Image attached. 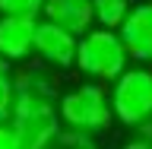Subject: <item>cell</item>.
Returning <instances> with one entry per match:
<instances>
[{
    "instance_id": "obj_10",
    "label": "cell",
    "mask_w": 152,
    "mask_h": 149,
    "mask_svg": "<svg viewBox=\"0 0 152 149\" xmlns=\"http://www.w3.org/2000/svg\"><path fill=\"white\" fill-rule=\"evenodd\" d=\"M48 0H0V16H16V19H38L45 13Z\"/></svg>"
},
{
    "instance_id": "obj_3",
    "label": "cell",
    "mask_w": 152,
    "mask_h": 149,
    "mask_svg": "<svg viewBox=\"0 0 152 149\" xmlns=\"http://www.w3.org/2000/svg\"><path fill=\"white\" fill-rule=\"evenodd\" d=\"M130 54L121 41V32L111 29H92L89 35L79 38L76 51V70L89 83H117L130 70Z\"/></svg>"
},
{
    "instance_id": "obj_15",
    "label": "cell",
    "mask_w": 152,
    "mask_h": 149,
    "mask_svg": "<svg viewBox=\"0 0 152 149\" xmlns=\"http://www.w3.org/2000/svg\"><path fill=\"white\" fill-rule=\"evenodd\" d=\"M13 64H10V60H3V57H0V79H13Z\"/></svg>"
},
{
    "instance_id": "obj_12",
    "label": "cell",
    "mask_w": 152,
    "mask_h": 149,
    "mask_svg": "<svg viewBox=\"0 0 152 149\" xmlns=\"http://www.w3.org/2000/svg\"><path fill=\"white\" fill-rule=\"evenodd\" d=\"M13 111H16V83L0 79V124L13 121Z\"/></svg>"
},
{
    "instance_id": "obj_14",
    "label": "cell",
    "mask_w": 152,
    "mask_h": 149,
    "mask_svg": "<svg viewBox=\"0 0 152 149\" xmlns=\"http://www.w3.org/2000/svg\"><path fill=\"white\" fill-rule=\"evenodd\" d=\"M136 140H146V143H152V117H149V121H142L140 127H136Z\"/></svg>"
},
{
    "instance_id": "obj_1",
    "label": "cell",
    "mask_w": 152,
    "mask_h": 149,
    "mask_svg": "<svg viewBox=\"0 0 152 149\" xmlns=\"http://www.w3.org/2000/svg\"><path fill=\"white\" fill-rule=\"evenodd\" d=\"M16 111H13V133L19 149H48L64 133L60 124V92H57L54 76L45 67H22L16 76Z\"/></svg>"
},
{
    "instance_id": "obj_7",
    "label": "cell",
    "mask_w": 152,
    "mask_h": 149,
    "mask_svg": "<svg viewBox=\"0 0 152 149\" xmlns=\"http://www.w3.org/2000/svg\"><path fill=\"white\" fill-rule=\"evenodd\" d=\"M35 35L38 19L0 16V57L10 64H26L28 57H35Z\"/></svg>"
},
{
    "instance_id": "obj_2",
    "label": "cell",
    "mask_w": 152,
    "mask_h": 149,
    "mask_svg": "<svg viewBox=\"0 0 152 149\" xmlns=\"http://www.w3.org/2000/svg\"><path fill=\"white\" fill-rule=\"evenodd\" d=\"M57 111H60L64 130L83 133V137H98L114 124L111 92L102 83H83V86L60 92Z\"/></svg>"
},
{
    "instance_id": "obj_11",
    "label": "cell",
    "mask_w": 152,
    "mask_h": 149,
    "mask_svg": "<svg viewBox=\"0 0 152 149\" xmlns=\"http://www.w3.org/2000/svg\"><path fill=\"white\" fill-rule=\"evenodd\" d=\"M48 149H98V143H95V137H83V133L64 130Z\"/></svg>"
},
{
    "instance_id": "obj_5",
    "label": "cell",
    "mask_w": 152,
    "mask_h": 149,
    "mask_svg": "<svg viewBox=\"0 0 152 149\" xmlns=\"http://www.w3.org/2000/svg\"><path fill=\"white\" fill-rule=\"evenodd\" d=\"M76 51H79V38L70 35L66 29L54 26V22H38L35 35V57L45 67H76Z\"/></svg>"
},
{
    "instance_id": "obj_8",
    "label": "cell",
    "mask_w": 152,
    "mask_h": 149,
    "mask_svg": "<svg viewBox=\"0 0 152 149\" xmlns=\"http://www.w3.org/2000/svg\"><path fill=\"white\" fill-rule=\"evenodd\" d=\"M45 22L66 29L70 35L83 38L92 32L95 22V7L92 0H48L45 3Z\"/></svg>"
},
{
    "instance_id": "obj_4",
    "label": "cell",
    "mask_w": 152,
    "mask_h": 149,
    "mask_svg": "<svg viewBox=\"0 0 152 149\" xmlns=\"http://www.w3.org/2000/svg\"><path fill=\"white\" fill-rule=\"evenodd\" d=\"M111 108L114 121L124 127H140L152 117V70L149 67H130L127 73L111 83Z\"/></svg>"
},
{
    "instance_id": "obj_16",
    "label": "cell",
    "mask_w": 152,
    "mask_h": 149,
    "mask_svg": "<svg viewBox=\"0 0 152 149\" xmlns=\"http://www.w3.org/2000/svg\"><path fill=\"white\" fill-rule=\"evenodd\" d=\"M121 149H152V143H146V140H130V143H124Z\"/></svg>"
},
{
    "instance_id": "obj_6",
    "label": "cell",
    "mask_w": 152,
    "mask_h": 149,
    "mask_svg": "<svg viewBox=\"0 0 152 149\" xmlns=\"http://www.w3.org/2000/svg\"><path fill=\"white\" fill-rule=\"evenodd\" d=\"M121 41L127 48L130 60H136V64L152 60V0L133 3L127 22L121 26Z\"/></svg>"
},
{
    "instance_id": "obj_9",
    "label": "cell",
    "mask_w": 152,
    "mask_h": 149,
    "mask_svg": "<svg viewBox=\"0 0 152 149\" xmlns=\"http://www.w3.org/2000/svg\"><path fill=\"white\" fill-rule=\"evenodd\" d=\"M92 7H95V22H98V29L121 32V26L127 22L133 3L130 0H92Z\"/></svg>"
},
{
    "instance_id": "obj_13",
    "label": "cell",
    "mask_w": 152,
    "mask_h": 149,
    "mask_svg": "<svg viewBox=\"0 0 152 149\" xmlns=\"http://www.w3.org/2000/svg\"><path fill=\"white\" fill-rule=\"evenodd\" d=\"M0 149H19L16 133H13V127H10V124H0Z\"/></svg>"
}]
</instances>
